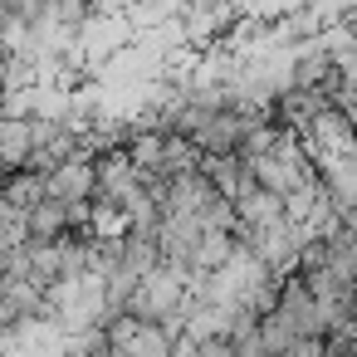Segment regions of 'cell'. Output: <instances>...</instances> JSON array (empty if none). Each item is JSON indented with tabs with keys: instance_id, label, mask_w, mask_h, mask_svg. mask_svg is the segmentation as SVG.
Returning a JSON list of instances; mask_svg holds the SVG:
<instances>
[{
	"instance_id": "1",
	"label": "cell",
	"mask_w": 357,
	"mask_h": 357,
	"mask_svg": "<svg viewBox=\"0 0 357 357\" xmlns=\"http://www.w3.org/2000/svg\"><path fill=\"white\" fill-rule=\"evenodd\" d=\"M137 176H142V172L132 167L128 147H123V152H108L103 162H93V191H98V196H123Z\"/></svg>"
},
{
	"instance_id": "2",
	"label": "cell",
	"mask_w": 357,
	"mask_h": 357,
	"mask_svg": "<svg viewBox=\"0 0 357 357\" xmlns=\"http://www.w3.org/2000/svg\"><path fill=\"white\" fill-rule=\"evenodd\" d=\"M235 230H201L196 235V245H191V259H186V269H196V274H206V269H220L230 255H235Z\"/></svg>"
},
{
	"instance_id": "3",
	"label": "cell",
	"mask_w": 357,
	"mask_h": 357,
	"mask_svg": "<svg viewBox=\"0 0 357 357\" xmlns=\"http://www.w3.org/2000/svg\"><path fill=\"white\" fill-rule=\"evenodd\" d=\"M30 157V123H0V167Z\"/></svg>"
}]
</instances>
